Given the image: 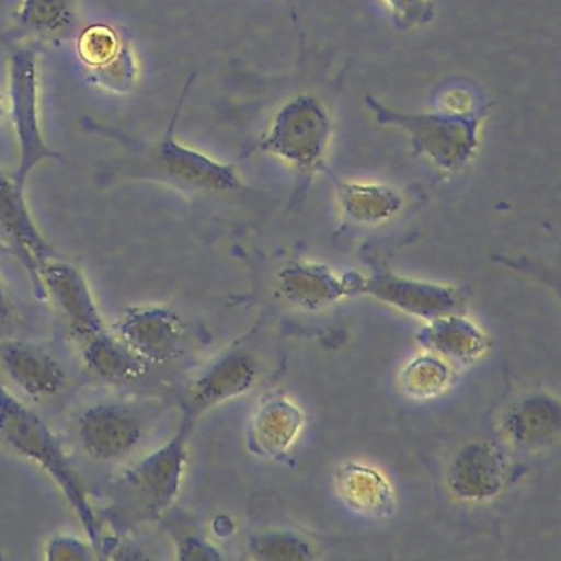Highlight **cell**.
<instances>
[{"instance_id": "19", "label": "cell", "mask_w": 561, "mask_h": 561, "mask_svg": "<svg viewBox=\"0 0 561 561\" xmlns=\"http://www.w3.org/2000/svg\"><path fill=\"white\" fill-rule=\"evenodd\" d=\"M81 356L88 369L107 382H136L149 370V364L107 328L81 341Z\"/></svg>"}, {"instance_id": "11", "label": "cell", "mask_w": 561, "mask_h": 561, "mask_svg": "<svg viewBox=\"0 0 561 561\" xmlns=\"http://www.w3.org/2000/svg\"><path fill=\"white\" fill-rule=\"evenodd\" d=\"M257 376V363L251 354L241 350L226 351L190 383L183 397V415L196 422L208 410L251 392Z\"/></svg>"}, {"instance_id": "28", "label": "cell", "mask_w": 561, "mask_h": 561, "mask_svg": "<svg viewBox=\"0 0 561 561\" xmlns=\"http://www.w3.org/2000/svg\"><path fill=\"white\" fill-rule=\"evenodd\" d=\"M392 11L396 24L402 28H412L425 24L432 19V4L428 0H386Z\"/></svg>"}, {"instance_id": "21", "label": "cell", "mask_w": 561, "mask_h": 561, "mask_svg": "<svg viewBox=\"0 0 561 561\" xmlns=\"http://www.w3.org/2000/svg\"><path fill=\"white\" fill-rule=\"evenodd\" d=\"M336 192L341 211L354 225L380 226L403 208L402 195L392 186L336 182Z\"/></svg>"}, {"instance_id": "17", "label": "cell", "mask_w": 561, "mask_h": 561, "mask_svg": "<svg viewBox=\"0 0 561 561\" xmlns=\"http://www.w3.org/2000/svg\"><path fill=\"white\" fill-rule=\"evenodd\" d=\"M419 341L428 353L442 357L451 367L472 366L489 350L485 331L462 317L461 311L428 321L420 331Z\"/></svg>"}, {"instance_id": "12", "label": "cell", "mask_w": 561, "mask_h": 561, "mask_svg": "<svg viewBox=\"0 0 561 561\" xmlns=\"http://www.w3.org/2000/svg\"><path fill=\"white\" fill-rule=\"evenodd\" d=\"M507 478V462L497 446L471 442L449 462L446 485L458 501L482 504L501 494Z\"/></svg>"}, {"instance_id": "30", "label": "cell", "mask_w": 561, "mask_h": 561, "mask_svg": "<svg viewBox=\"0 0 561 561\" xmlns=\"http://www.w3.org/2000/svg\"><path fill=\"white\" fill-rule=\"evenodd\" d=\"M12 318H14V310H12L11 300H9L4 287L0 284V337L11 330Z\"/></svg>"}, {"instance_id": "25", "label": "cell", "mask_w": 561, "mask_h": 561, "mask_svg": "<svg viewBox=\"0 0 561 561\" xmlns=\"http://www.w3.org/2000/svg\"><path fill=\"white\" fill-rule=\"evenodd\" d=\"M90 81L111 93L124 94L133 90L137 80V60L129 42L123 45L116 57L103 67L90 70Z\"/></svg>"}, {"instance_id": "18", "label": "cell", "mask_w": 561, "mask_h": 561, "mask_svg": "<svg viewBox=\"0 0 561 561\" xmlns=\"http://www.w3.org/2000/svg\"><path fill=\"white\" fill-rule=\"evenodd\" d=\"M305 415L300 407L284 396L268 397L252 416L249 439L259 455L284 456L300 436Z\"/></svg>"}, {"instance_id": "29", "label": "cell", "mask_w": 561, "mask_h": 561, "mask_svg": "<svg viewBox=\"0 0 561 561\" xmlns=\"http://www.w3.org/2000/svg\"><path fill=\"white\" fill-rule=\"evenodd\" d=\"M175 547L179 560H219L221 558L216 547L196 534L179 535L175 538Z\"/></svg>"}, {"instance_id": "5", "label": "cell", "mask_w": 561, "mask_h": 561, "mask_svg": "<svg viewBox=\"0 0 561 561\" xmlns=\"http://www.w3.org/2000/svg\"><path fill=\"white\" fill-rule=\"evenodd\" d=\"M195 420L183 415L175 435L160 448L137 459L126 469L121 484L139 505L144 517L160 518L175 504L188 465V443Z\"/></svg>"}, {"instance_id": "9", "label": "cell", "mask_w": 561, "mask_h": 561, "mask_svg": "<svg viewBox=\"0 0 561 561\" xmlns=\"http://www.w3.org/2000/svg\"><path fill=\"white\" fill-rule=\"evenodd\" d=\"M34 277L80 343L106 330L96 298L80 268L55 254L35 268Z\"/></svg>"}, {"instance_id": "1", "label": "cell", "mask_w": 561, "mask_h": 561, "mask_svg": "<svg viewBox=\"0 0 561 561\" xmlns=\"http://www.w3.org/2000/svg\"><path fill=\"white\" fill-rule=\"evenodd\" d=\"M193 81L195 73L190 75L186 80L169 126L160 139L147 142L134 139L123 130L104 126L96 121H83L90 133L110 137L123 149L119 156L111 159L101 170V179L104 182L157 183L185 195H213L238 192L242 188L236 163L219 162L199 150L183 146L176 139L180 114Z\"/></svg>"}, {"instance_id": "2", "label": "cell", "mask_w": 561, "mask_h": 561, "mask_svg": "<svg viewBox=\"0 0 561 561\" xmlns=\"http://www.w3.org/2000/svg\"><path fill=\"white\" fill-rule=\"evenodd\" d=\"M0 438L42 469L60 489L83 525L88 540L101 548V525L80 476L50 426L0 382Z\"/></svg>"}, {"instance_id": "7", "label": "cell", "mask_w": 561, "mask_h": 561, "mask_svg": "<svg viewBox=\"0 0 561 561\" xmlns=\"http://www.w3.org/2000/svg\"><path fill=\"white\" fill-rule=\"evenodd\" d=\"M114 333L147 364H169L185 350L186 327L179 313L163 305H136L121 313Z\"/></svg>"}, {"instance_id": "31", "label": "cell", "mask_w": 561, "mask_h": 561, "mask_svg": "<svg viewBox=\"0 0 561 561\" xmlns=\"http://www.w3.org/2000/svg\"><path fill=\"white\" fill-rule=\"evenodd\" d=\"M2 116H4V100H2V93H0V129H2Z\"/></svg>"}, {"instance_id": "3", "label": "cell", "mask_w": 561, "mask_h": 561, "mask_svg": "<svg viewBox=\"0 0 561 561\" xmlns=\"http://www.w3.org/2000/svg\"><path fill=\"white\" fill-rule=\"evenodd\" d=\"M367 107L382 126L402 129L413 150L426 157L443 172L455 173L468 165L479 146V127L484 111H455L445 107L436 113H397L374 98H366Z\"/></svg>"}, {"instance_id": "15", "label": "cell", "mask_w": 561, "mask_h": 561, "mask_svg": "<svg viewBox=\"0 0 561 561\" xmlns=\"http://www.w3.org/2000/svg\"><path fill=\"white\" fill-rule=\"evenodd\" d=\"M560 402L548 392L527 393L502 419L505 436L522 451L548 448L560 435Z\"/></svg>"}, {"instance_id": "6", "label": "cell", "mask_w": 561, "mask_h": 561, "mask_svg": "<svg viewBox=\"0 0 561 561\" xmlns=\"http://www.w3.org/2000/svg\"><path fill=\"white\" fill-rule=\"evenodd\" d=\"M330 134L327 107L317 98L301 94L278 111L255 150L272 153L300 172L310 173L323 165Z\"/></svg>"}, {"instance_id": "13", "label": "cell", "mask_w": 561, "mask_h": 561, "mask_svg": "<svg viewBox=\"0 0 561 561\" xmlns=\"http://www.w3.org/2000/svg\"><path fill=\"white\" fill-rule=\"evenodd\" d=\"M0 366L15 387L35 400L57 397L67 383L64 366L37 344L4 341L0 344Z\"/></svg>"}, {"instance_id": "10", "label": "cell", "mask_w": 561, "mask_h": 561, "mask_svg": "<svg viewBox=\"0 0 561 561\" xmlns=\"http://www.w3.org/2000/svg\"><path fill=\"white\" fill-rule=\"evenodd\" d=\"M360 295H369L380 304L425 323L445 314L459 313L465 305V295L458 287L403 277L392 272L364 277Z\"/></svg>"}, {"instance_id": "8", "label": "cell", "mask_w": 561, "mask_h": 561, "mask_svg": "<svg viewBox=\"0 0 561 561\" xmlns=\"http://www.w3.org/2000/svg\"><path fill=\"white\" fill-rule=\"evenodd\" d=\"M81 448L98 461H121L133 455L144 439V419L136 407L103 402L88 407L77 420Z\"/></svg>"}, {"instance_id": "27", "label": "cell", "mask_w": 561, "mask_h": 561, "mask_svg": "<svg viewBox=\"0 0 561 561\" xmlns=\"http://www.w3.org/2000/svg\"><path fill=\"white\" fill-rule=\"evenodd\" d=\"M98 548L90 540L71 535H55L45 545V558L48 561H90L98 558Z\"/></svg>"}, {"instance_id": "26", "label": "cell", "mask_w": 561, "mask_h": 561, "mask_svg": "<svg viewBox=\"0 0 561 561\" xmlns=\"http://www.w3.org/2000/svg\"><path fill=\"white\" fill-rule=\"evenodd\" d=\"M124 44L123 35L110 25H91L78 38V55L88 70H96L116 57Z\"/></svg>"}, {"instance_id": "20", "label": "cell", "mask_w": 561, "mask_h": 561, "mask_svg": "<svg viewBox=\"0 0 561 561\" xmlns=\"http://www.w3.org/2000/svg\"><path fill=\"white\" fill-rule=\"evenodd\" d=\"M337 489L344 501L374 517H389L396 507L392 484L382 472L360 462H344L336 472Z\"/></svg>"}, {"instance_id": "4", "label": "cell", "mask_w": 561, "mask_h": 561, "mask_svg": "<svg viewBox=\"0 0 561 561\" xmlns=\"http://www.w3.org/2000/svg\"><path fill=\"white\" fill-rule=\"evenodd\" d=\"M8 98L19 163L11 175L27 186L28 176L48 160H61L44 137L41 119V68L34 45H14L8 55Z\"/></svg>"}, {"instance_id": "14", "label": "cell", "mask_w": 561, "mask_h": 561, "mask_svg": "<svg viewBox=\"0 0 561 561\" xmlns=\"http://www.w3.org/2000/svg\"><path fill=\"white\" fill-rule=\"evenodd\" d=\"M282 297L304 311H321L350 297L346 274L320 262L294 261L277 277Z\"/></svg>"}, {"instance_id": "16", "label": "cell", "mask_w": 561, "mask_h": 561, "mask_svg": "<svg viewBox=\"0 0 561 561\" xmlns=\"http://www.w3.org/2000/svg\"><path fill=\"white\" fill-rule=\"evenodd\" d=\"M0 228L19 248L24 261L27 262L32 274L45 259L55 255L54 248L34 221L25 186L19 185L11 173L0 169Z\"/></svg>"}, {"instance_id": "22", "label": "cell", "mask_w": 561, "mask_h": 561, "mask_svg": "<svg viewBox=\"0 0 561 561\" xmlns=\"http://www.w3.org/2000/svg\"><path fill=\"white\" fill-rule=\"evenodd\" d=\"M399 380L403 392L412 399H433L448 389L451 382V366L442 357L426 351L403 367Z\"/></svg>"}, {"instance_id": "23", "label": "cell", "mask_w": 561, "mask_h": 561, "mask_svg": "<svg viewBox=\"0 0 561 561\" xmlns=\"http://www.w3.org/2000/svg\"><path fill=\"white\" fill-rule=\"evenodd\" d=\"M22 27L38 34H61L73 24L71 0H22L18 12Z\"/></svg>"}, {"instance_id": "24", "label": "cell", "mask_w": 561, "mask_h": 561, "mask_svg": "<svg viewBox=\"0 0 561 561\" xmlns=\"http://www.w3.org/2000/svg\"><path fill=\"white\" fill-rule=\"evenodd\" d=\"M251 554L262 561L311 560L313 547L307 538L295 531L274 530L254 535L249 541Z\"/></svg>"}]
</instances>
